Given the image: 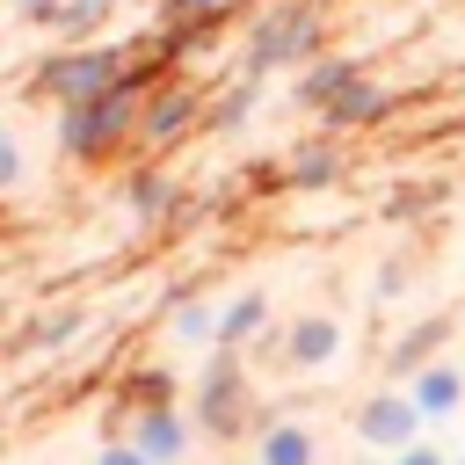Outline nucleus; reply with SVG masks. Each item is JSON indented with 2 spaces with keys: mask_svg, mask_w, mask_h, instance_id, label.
Wrapping results in <instances>:
<instances>
[{
  "mask_svg": "<svg viewBox=\"0 0 465 465\" xmlns=\"http://www.w3.org/2000/svg\"><path fill=\"white\" fill-rule=\"evenodd\" d=\"M450 327H458L450 312H429V320H414V327H407V334L392 341V356H385L392 385H407V378H414L421 363H436V356H443V341H450Z\"/></svg>",
  "mask_w": 465,
  "mask_h": 465,
  "instance_id": "2eb2a0df",
  "label": "nucleus"
},
{
  "mask_svg": "<svg viewBox=\"0 0 465 465\" xmlns=\"http://www.w3.org/2000/svg\"><path fill=\"white\" fill-rule=\"evenodd\" d=\"M189 414H196L203 443H247L262 429V400H254V378H247V356L240 349H211L203 356L196 392H189Z\"/></svg>",
  "mask_w": 465,
  "mask_h": 465,
  "instance_id": "f257e3e1",
  "label": "nucleus"
},
{
  "mask_svg": "<svg viewBox=\"0 0 465 465\" xmlns=\"http://www.w3.org/2000/svg\"><path fill=\"white\" fill-rule=\"evenodd\" d=\"M385 116H392V94H385L378 80H363V73H356L327 109H320V124H327V131H371V124H385Z\"/></svg>",
  "mask_w": 465,
  "mask_h": 465,
  "instance_id": "4468645a",
  "label": "nucleus"
},
{
  "mask_svg": "<svg viewBox=\"0 0 465 465\" xmlns=\"http://www.w3.org/2000/svg\"><path fill=\"white\" fill-rule=\"evenodd\" d=\"M94 465H153V458H145V450H138L131 436H109V443L94 450Z\"/></svg>",
  "mask_w": 465,
  "mask_h": 465,
  "instance_id": "b1692460",
  "label": "nucleus"
},
{
  "mask_svg": "<svg viewBox=\"0 0 465 465\" xmlns=\"http://www.w3.org/2000/svg\"><path fill=\"white\" fill-rule=\"evenodd\" d=\"M160 334L174 349H218V305L211 298H174L167 320H160Z\"/></svg>",
  "mask_w": 465,
  "mask_h": 465,
  "instance_id": "f3484780",
  "label": "nucleus"
},
{
  "mask_svg": "<svg viewBox=\"0 0 465 465\" xmlns=\"http://www.w3.org/2000/svg\"><path fill=\"white\" fill-rule=\"evenodd\" d=\"M407 392H414V407L429 414V429H436V421H458V414H465V363L436 356V363H421V371L407 378Z\"/></svg>",
  "mask_w": 465,
  "mask_h": 465,
  "instance_id": "f8f14e48",
  "label": "nucleus"
},
{
  "mask_svg": "<svg viewBox=\"0 0 465 465\" xmlns=\"http://www.w3.org/2000/svg\"><path fill=\"white\" fill-rule=\"evenodd\" d=\"M65 0H15V22H36V29H51V15H58Z\"/></svg>",
  "mask_w": 465,
  "mask_h": 465,
  "instance_id": "a878e982",
  "label": "nucleus"
},
{
  "mask_svg": "<svg viewBox=\"0 0 465 465\" xmlns=\"http://www.w3.org/2000/svg\"><path fill=\"white\" fill-rule=\"evenodd\" d=\"M124 211H131L138 225H174V218L189 211V196L174 189V174H160V167H131V174H124Z\"/></svg>",
  "mask_w": 465,
  "mask_h": 465,
  "instance_id": "9d476101",
  "label": "nucleus"
},
{
  "mask_svg": "<svg viewBox=\"0 0 465 465\" xmlns=\"http://www.w3.org/2000/svg\"><path fill=\"white\" fill-rule=\"evenodd\" d=\"M116 400L124 407H174V371L167 363H131L116 378Z\"/></svg>",
  "mask_w": 465,
  "mask_h": 465,
  "instance_id": "6ab92c4d",
  "label": "nucleus"
},
{
  "mask_svg": "<svg viewBox=\"0 0 465 465\" xmlns=\"http://www.w3.org/2000/svg\"><path fill=\"white\" fill-rule=\"evenodd\" d=\"M349 80H356V65H349V58H312V65L291 80V102H305V109H327V102H334Z\"/></svg>",
  "mask_w": 465,
  "mask_h": 465,
  "instance_id": "a211bd4d",
  "label": "nucleus"
},
{
  "mask_svg": "<svg viewBox=\"0 0 465 465\" xmlns=\"http://www.w3.org/2000/svg\"><path fill=\"white\" fill-rule=\"evenodd\" d=\"M138 124H145V94L138 87H109L80 109H58V153L80 160V167H102L109 153L138 145Z\"/></svg>",
  "mask_w": 465,
  "mask_h": 465,
  "instance_id": "f03ea898",
  "label": "nucleus"
},
{
  "mask_svg": "<svg viewBox=\"0 0 465 465\" xmlns=\"http://www.w3.org/2000/svg\"><path fill=\"white\" fill-rule=\"evenodd\" d=\"M109 15H116V0H65V7L51 15V44H87Z\"/></svg>",
  "mask_w": 465,
  "mask_h": 465,
  "instance_id": "412c9836",
  "label": "nucleus"
},
{
  "mask_svg": "<svg viewBox=\"0 0 465 465\" xmlns=\"http://www.w3.org/2000/svg\"><path fill=\"white\" fill-rule=\"evenodd\" d=\"M349 429H356V443H363V450L400 458L407 443H421V436H429V414L414 407V392H407V385H378V392H363V400H356V421H349Z\"/></svg>",
  "mask_w": 465,
  "mask_h": 465,
  "instance_id": "39448f33",
  "label": "nucleus"
},
{
  "mask_svg": "<svg viewBox=\"0 0 465 465\" xmlns=\"http://www.w3.org/2000/svg\"><path fill=\"white\" fill-rule=\"evenodd\" d=\"M312 58H320V15H312L305 0L269 7V15L247 29V44H240V65H247L254 80H269V73H305Z\"/></svg>",
  "mask_w": 465,
  "mask_h": 465,
  "instance_id": "20e7f679",
  "label": "nucleus"
},
{
  "mask_svg": "<svg viewBox=\"0 0 465 465\" xmlns=\"http://www.w3.org/2000/svg\"><path fill=\"white\" fill-rule=\"evenodd\" d=\"M385 465H458V450H443V443H429V436H421V443H407V450H400V458H385Z\"/></svg>",
  "mask_w": 465,
  "mask_h": 465,
  "instance_id": "5701e85b",
  "label": "nucleus"
},
{
  "mask_svg": "<svg viewBox=\"0 0 465 465\" xmlns=\"http://www.w3.org/2000/svg\"><path fill=\"white\" fill-rule=\"evenodd\" d=\"M349 174V153L334 145V138H312V145H298L291 153V167H283V182L298 189V196H312V189H334Z\"/></svg>",
  "mask_w": 465,
  "mask_h": 465,
  "instance_id": "dca6fc26",
  "label": "nucleus"
},
{
  "mask_svg": "<svg viewBox=\"0 0 465 465\" xmlns=\"http://www.w3.org/2000/svg\"><path fill=\"white\" fill-rule=\"evenodd\" d=\"M218 7L225 0H160V22L167 29H203V22H218Z\"/></svg>",
  "mask_w": 465,
  "mask_h": 465,
  "instance_id": "4be33fe9",
  "label": "nucleus"
},
{
  "mask_svg": "<svg viewBox=\"0 0 465 465\" xmlns=\"http://www.w3.org/2000/svg\"><path fill=\"white\" fill-rule=\"evenodd\" d=\"M254 102H262V80L254 73H240L232 87H218V102H211V131H247V116H254Z\"/></svg>",
  "mask_w": 465,
  "mask_h": 465,
  "instance_id": "aec40b11",
  "label": "nucleus"
},
{
  "mask_svg": "<svg viewBox=\"0 0 465 465\" xmlns=\"http://www.w3.org/2000/svg\"><path fill=\"white\" fill-rule=\"evenodd\" d=\"M341 341H349V334H341L334 312H298L283 334H269V349L283 356V371H305V378L327 371V363H341Z\"/></svg>",
  "mask_w": 465,
  "mask_h": 465,
  "instance_id": "423d86ee",
  "label": "nucleus"
},
{
  "mask_svg": "<svg viewBox=\"0 0 465 465\" xmlns=\"http://www.w3.org/2000/svg\"><path fill=\"white\" fill-rule=\"evenodd\" d=\"M203 116H211V102H203L189 80H160V87L145 94V124H138V145H174V138H189Z\"/></svg>",
  "mask_w": 465,
  "mask_h": 465,
  "instance_id": "0eeeda50",
  "label": "nucleus"
},
{
  "mask_svg": "<svg viewBox=\"0 0 465 465\" xmlns=\"http://www.w3.org/2000/svg\"><path fill=\"white\" fill-rule=\"evenodd\" d=\"M262 341H269V291L247 283V291H232V298L218 305V349H240V356H247V349H262Z\"/></svg>",
  "mask_w": 465,
  "mask_h": 465,
  "instance_id": "ddd939ff",
  "label": "nucleus"
},
{
  "mask_svg": "<svg viewBox=\"0 0 465 465\" xmlns=\"http://www.w3.org/2000/svg\"><path fill=\"white\" fill-rule=\"evenodd\" d=\"M400 283H407V262L392 254V262L378 269V305H392V298H400Z\"/></svg>",
  "mask_w": 465,
  "mask_h": 465,
  "instance_id": "393cba45",
  "label": "nucleus"
},
{
  "mask_svg": "<svg viewBox=\"0 0 465 465\" xmlns=\"http://www.w3.org/2000/svg\"><path fill=\"white\" fill-rule=\"evenodd\" d=\"M458 465H465V450H458Z\"/></svg>",
  "mask_w": 465,
  "mask_h": 465,
  "instance_id": "c85d7f7f",
  "label": "nucleus"
},
{
  "mask_svg": "<svg viewBox=\"0 0 465 465\" xmlns=\"http://www.w3.org/2000/svg\"><path fill=\"white\" fill-rule=\"evenodd\" d=\"M87 327H94V312H87L80 298H65V305L36 312L29 327H15V341H7V349H15V356H29V349H51V356H65V349H73Z\"/></svg>",
  "mask_w": 465,
  "mask_h": 465,
  "instance_id": "9b49d317",
  "label": "nucleus"
},
{
  "mask_svg": "<svg viewBox=\"0 0 465 465\" xmlns=\"http://www.w3.org/2000/svg\"><path fill=\"white\" fill-rule=\"evenodd\" d=\"M196 414H182V407H138L131 414V443L153 458V465H189V450H196Z\"/></svg>",
  "mask_w": 465,
  "mask_h": 465,
  "instance_id": "6e6552de",
  "label": "nucleus"
},
{
  "mask_svg": "<svg viewBox=\"0 0 465 465\" xmlns=\"http://www.w3.org/2000/svg\"><path fill=\"white\" fill-rule=\"evenodd\" d=\"M15 182H22V145L0 138V189H15Z\"/></svg>",
  "mask_w": 465,
  "mask_h": 465,
  "instance_id": "bb28decb",
  "label": "nucleus"
},
{
  "mask_svg": "<svg viewBox=\"0 0 465 465\" xmlns=\"http://www.w3.org/2000/svg\"><path fill=\"white\" fill-rule=\"evenodd\" d=\"M247 465H320V429L305 414H262L247 436Z\"/></svg>",
  "mask_w": 465,
  "mask_h": 465,
  "instance_id": "1a4fd4ad",
  "label": "nucleus"
},
{
  "mask_svg": "<svg viewBox=\"0 0 465 465\" xmlns=\"http://www.w3.org/2000/svg\"><path fill=\"white\" fill-rule=\"evenodd\" d=\"M109 87H131V51L124 44H58L36 65V94L58 102V109H80Z\"/></svg>",
  "mask_w": 465,
  "mask_h": 465,
  "instance_id": "7ed1b4c3",
  "label": "nucleus"
},
{
  "mask_svg": "<svg viewBox=\"0 0 465 465\" xmlns=\"http://www.w3.org/2000/svg\"><path fill=\"white\" fill-rule=\"evenodd\" d=\"M116 7H131V0H116ZM153 7H160V0H153Z\"/></svg>",
  "mask_w": 465,
  "mask_h": 465,
  "instance_id": "cd10ccee",
  "label": "nucleus"
}]
</instances>
